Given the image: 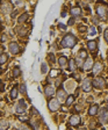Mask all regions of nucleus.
Instances as JSON below:
<instances>
[{
    "label": "nucleus",
    "mask_w": 108,
    "mask_h": 130,
    "mask_svg": "<svg viewBox=\"0 0 108 130\" xmlns=\"http://www.w3.org/2000/svg\"><path fill=\"white\" fill-rule=\"evenodd\" d=\"M76 44H77V37L73 36L72 34H68L63 37L61 45L62 48H73Z\"/></svg>",
    "instance_id": "f257e3e1"
},
{
    "label": "nucleus",
    "mask_w": 108,
    "mask_h": 130,
    "mask_svg": "<svg viewBox=\"0 0 108 130\" xmlns=\"http://www.w3.org/2000/svg\"><path fill=\"white\" fill-rule=\"evenodd\" d=\"M107 12H108L107 3H105V2L99 3L98 7H97V15H98L101 20H105L106 19V16H107Z\"/></svg>",
    "instance_id": "f03ea898"
},
{
    "label": "nucleus",
    "mask_w": 108,
    "mask_h": 130,
    "mask_svg": "<svg viewBox=\"0 0 108 130\" xmlns=\"http://www.w3.org/2000/svg\"><path fill=\"white\" fill-rule=\"evenodd\" d=\"M92 85H93V87H95L97 90H104L106 87V81L102 77H97L92 80Z\"/></svg>",
    "instance_id": "7ed1b4c3"
},
{
    "label": "nucleus",
    "mask_w": 108,
    "mask_h": 130,
    "mask_svg": "<svg viewBox=\"0 0 108 130\" xmlns=\"http://www.w3.org/2000/svg\"><path fill=\"white\" fill-rule=\"evenodd\" d=\"M48 108H49L51 112H57V110L61 108V102H59L57 99H50L49 102H48Z\"/></svg>",
    "instance_id": "20e7f679"
},
{
    "label": "nucleus",
    "mask_w": 108,
    "mask_h": 130,
    "mask_svg": "<svg viewBox=\"0 0 108 130\" xmlns=\"http://www.w3.org/2000/svg\"><path fill=\"white\" fill-rule=\"evenodd\" d=\"M26 108H27V105H26L24 100H20L15 106V112L17 114H24L26 113Z\"/></svg>",
    "instance_id": "39448f33"
},
{
    "label": "nucleus",
    "mask_w": 108,
    "mask_h": 130,
    "mask_svg": "<svg viewBox=\"0 0 108 130\" xmlns=\"http://www.w3.org/2000/svg\"><path fill=\"white\" fill-rule=\"evenodd\" d=\"M81 88L85 92H91L92 90V80L90 78H86V79L83 80V84H81Z\"/></svg>",
    "instance_id": "423d86ee"
},
{
    "label": "nucleus",
    "mask_w": 108,
    "mask_h": 130,
    "mask_svg": "<svg viewBox=\"0 0 108 130\" xmlns=\"http://www.w3.org/2000/svg\"><path fill=\"white\" fill-rule=\"evenodd\" d=\"M66 99H68V94H66V91L64 90V88H59V90L57 91V100L58 101H66Z\"/></svg>",
    "instance_id": "0eeeda50"
},
{
    "label": "nucleus",
    "mask_w": 108,
    "mask_h": 130,
    "mask_svg": "<svg viewBox=\"0 0 108 130\" xmlns=\"http://www.w3.org/2000/svg\"><path fill=\"white\" fill-rule=\"evenodd\" d=\"M99 120H100L101 123H107V122H108V109H107V108H102V109H101Z\"/></svg>",
    "instance_id": "6e6552de"
},
{
    "label": "nucleus",
    "mask_w": 108,
    "mask_h": 130,
    "mask_svg": "<svg viewBox=\"0 0 108 130\" xmlns=\"http://www.w3.org/2000/svg\"><path fill=\"white\" fill-rule=\"evenodd\" d=\"M84 66H83V70L84 71H90L93 69V65H94V63H93V59L92 58H87V59H85L84 64H83Z\"/></svg>",
    "instance_id": "1a4fd4ad"
},
{
    "label": "nucleus",
    "mask_w": 108,
    "mask_h": 130,
    "mask_svg": "<svg viewBox=\"0 0 108 130\" xmlns=\"http://www.w3.org/2000/svg\"><path fill=\"white\" fill-rule=\"evenodd\" d=\"M8 49H9V51L12 53H14V55L19 53V51H20V47H19V44H17L16 42H12V43H9Z\"/></svg>",
    "instance_id": "9d476101"
},
{
    "label": "nucleus",
    "mask_w": 108,
    "mask_h": 130,
    "mask_svg": "<svg viewBox=\"0 0 108 130\" xmlns=\"http://www.w3.org/2000/svg\"><path fill=\"white\" fill-rule=\"evenodd\" d=\"M79 123H80V116H79V115L74 114V115H72V116L70 117V124H71V126L77 127V126H79Z\"/></svg>",
    "instance_id": "9b49d317"
},
{
    "label": "nucleus",
    "mask_w": 108,
    "mask_h": 130,
    "mask_svg": "<svg viewBox=\"0 0 108 130\" xmlns=\"http://www.w3.org/2000/svg\"><path fill=\"white\" fill-rule=\"evenodd\" d=\"M102 69H104V66H102V63H100V62L95 63L94 65H93V69H92V71H93V74H94V76L99 74L102 71Z\"/></svg>",
    "instance_id": "f8f14e48"
},
{
    "label": "nucleus",
    "mask_w": 108,
    "mask_h": 130,
    "mask_svg": "<svg viewBox=\"0 0 108 130\" xmlns=\"http://www.w3.org/2000/svg\"><path fill=\"white\" fill-rule=\"evenodd\" d=\"M87 48L91 52H95L97 51V48H98V41H88Z\"/></svg>",
    "instance_id": "ddd939ff"
},
{
    "label": "nucleus",
    "mask_w": 108,
    "mask_h": 130,
    "mask_svg": "<svg viewBox=\"0 0 108 130\" xmlns=\"http://www.w3.org/2000/svg\"><path fill=\"white\" fill-rule=\"evenodd\" d=\"M55 87H52V86H47L45 88H44V94H45V97L47 98H50V97H52L55 94Z\"/></svg>",
    "instance_id": "4468645a"
},
{
    "label": "nucleus",
    "mask_w": 108,
    "mask_h": 130,
    "mask_svg": "<svg viewBox=\"0 0 108 130\" xmlns=\"http://www.w3.org/2000/svg\"><path fill=\"white\" fill-rule=\"evenodd\" d=\"M58 63H59V65H61L62 67H64V66H66V65H69L68 57L64 56V55H62V56L59 57V59H58Z\"/></svg>",
    "instance_id": "2eb2a0df"
},
{
    "label": "nucleus",
    "mask_w": 108,
    "mask_h": 130,
    "mask_svg": "<svg viewBox=\"0 0 108 130\" xmlns=\"http://www.w3.org/2000/svg\"><path fill=\"white\" fill-rule=\"evenodd\" d=\"M99 112V106L98 105H93V106L90 107V110H88V114L91 115V116H94V115H97Z\"/></svg>",
    "instance_id": "dca6fc26"
},
{
    "label": "nucleus",
    "mask_w": 108,
    "mask_h": 130,
    "mask_svg": "<svg viewBox=\"0 0 108 130\" xmlns=\"http://www.w3.org/2000/svg\"><path fill=\"white\" fill-rule=\"evenodd\" d=\"M1 9H2V12L3 13H10L12 12V3H9V2H5L2 5V7H1Z\"/></svg>",
    "instance_id": "f3484780"
},
{
    "label": "nucleus",
    "mask_w": 108,
    "mask_h": 130,
    "mask_svg": "<svg viewBox=\"0 0 108 130\" xmlns=\"http://www.w3.org/2000/svg\"><path fill=\"white\" fill-rule=\"evenodd\" d=\"M77 62L74 59H70L69 60V70L70 71H76V69H77Z\"/></svg>",
    "instance_id": "a211bd4d"
},
{
    "label": "nucleus",
    "mask_w": 108,
    "mask_h": 130,
    "mask_svg": "<svg viewBox=\"0 0 108 130\" xmlns=\"http://www.w3.org/2000/svg\"><path fill=\"white\" fill-rule=\"evenodd\" d=\"M9 128V123L6 120H0V130H7Z\"/></svg>",
    "instance_id": "6ab92c4d"
},
{
    "label": "nucleus",
    "mask_w": 108,
    "mask_h": 130,
    "mask_svg": "<svg viewBox=\"0 0 108 130\" xmlns=\"http://www.w3.org/2000/svg\"><path fill=\"white\" fill-rule=\"evenodd\" d=\"M28 17H29V15H28L27 13H23L22 15H20V16H19V19H17V22H19V23H24V22L28 20Z\"/></svg>",
    "instance_id": "aec40b11"
},
{
    "label": "nucleus",
    "mask_w": 108,
    "mask_h": 130,
    "mask_svg": "<svg viewBox=\"0 0 108 130\" xmlns=\"http://www.w3.org/2000/svg\"><path fill=\"white\" fill-rule=\"evenodd\" d=\"M71 14L73 15V16H80L81 15V9L79 8V7H74V8H72L71 9Z\"/></svg>",
    "instance_id": "412c9836"
},
{
    "label": "nucleus",
    "mask_w": 108,
    "mask_h": 130,
    "mask_svg": "<svg viewBox=\"0 0 108 130\" xmlns=\"http://www.w3.org/2000/svg\"><path fill=\"white\" fill-rule=\"evenodd\" d=\"M17 98V87H13V90L10 91V99L12 100H15Z\"/></svg>",
    "instance_id": "4be33fe9"
},
{
    "label": "nucleus",
    "mask_w": 108,
    "mask_h": 130,
    "mask_svg": "<svg viewBox=\"0 0 108 130\" xmlns=\"http://www.w3.org/2000/svg\"><path fill=\"white\" fill-rule=\"evenodd\" d=\"M79 58L80 59H87V51L84 50V49L79 50Z\"/></svg>",
    "instance_id": "5701e85b"
},
{
    "label": "nucleus",
    "mask_w": 108,
    "mask_h": 130,
    "mask_svg": "<svg viewBox=\"0 0 108 130\" xmlns=\"http://www.w3.org/2000/svg\"><path fill=\"white\" fill-rule=\"evenodd\" d=\"M59 74H61V71H59V70H55V69H52V70L50 71V74H49V76H50L51 78H56V77H57V76H59Z\"/></svg>",
    "instance_id": "b1692460"
},
{
    "label": "nucleus",
    "mask_w": 108,
    "mask_h": 130,
    "mask_svg": "<svg viewBox=\"0 0 108 130\" xmlns=\"http://www.w3.org/2000/svg\"><path fill=\"white\" fill-rule=\"evenodd\" d=\"M73 101H74V97H73V95H69L68 99H66V101H65V104H66V106H70V105L73 104Z\"/></svg>",
    "instance_id": "393cba45"
},
{
    "label": "nucleus",
    "mask_w": 108,
    "mask_h": 130,
    "mask_svg": "<svg viewBox=\"0 0 108 130\" xmlns=\"http://www.w3.org/2000/svg\"><path fill=\"white\" fill-rule=\"evenodd\" d=\"M7 59H8V56H7L6 53H2L1 56H0V64H3V63H6Z\"/></svg>",
    "instance_id": "a878e982"
},
{
    "label": "nucleus",
    "mask_w": 108,
    "mask_h": 130,
    "mask_svg": "<svg viewBox=\"0 0 108 130\" xmlns=\"http://www.w3.org/2000/svg\"><path fill=\"white\" fill-rule=\"evenodd\" d=\"M47 71H48V65L45 63H42L41 64V72L43 74H45L47 73Z\"/></svg>",
    "instance_id": "bb28decb"
},
{
    "label": "nucleus",
    "mask_w": 108,
    "mask_h": 130,
    "mask_svg": "<svg viewBox=\"0 0 108 130\" xmlns=\"http://www.w3.org/2000/svg\"><path fill=\"white\" fill-rule=\"evenodd\" d=\"M20 93H22V94L27 93V86H26V84H21L20 85Z\"/></svg>",
    "instance_id": "cd10ccee"
},
{
    "label": "nucleus",
    "mask_w": 108,
    "mask_h": 130,
    "mask_svg": "<svg viewBox=\"0 0 108 130\" xmlns=\"http://www.w3.org/2000/svg\"><path fill=\"white\" fill-rule=\"evenodd\" d=\"M21 74V70L19 69V67H14L13 69V76L14 77H19Z\"/></svg>",
    "instance_id": "c85d7f7f"
},
{
    "label": "nucleus",
    "mask_w": 108,
    "mask_h": 130,
    "mask_svg": "<svg viewBox=\"0 0 108 130\" xmlns=\"http://www.w3.org/2000/svg\"><path fill=\"white\" fill-rule=\"evenodd\" d=\"M48 58H49V60H50L51 63L55 62V58H54V55H52V53H49V55H48Z\"/></svg>",
    "instance_id": "c756f323"
},
{
    "label": "nucleus",
    "mask_w": 108,
    "mask_h": 130,
    "mask_svg": "<svg viewBox=\"0 0 108 130\" xmlns=\"http://www.w3.org/2000/svg\"><path fill=\"white\" fill-rule=\"evenodd\" d=\"M3 91H5V83L0 81V92H3Z\"/></svg>",
    "instance_id": "7c9ffc66"
},
{
    "label": "nucleus",
    "mask_w": 108,
    "mask_h": 130,
    "mask_svg": "<svg viewBox=\"0 0 108 130\" xmlns=\"http://www.w3.org/2000/svg\"><path fill=\"white\" fill-rule=\"evenodd\" d=\"M90 34H91V35H95V34H97V30H95L94 27L90 28Z\"/></svg>",
    "instance_id": "2f4dec72"
},
{
    "label": "nucleus",
    "mask_w": 108,
    "mask_h": 130,
    "mask_svg": "<svg viewBox=\"0 0 108 130\" xmlns=\"http://www.w3.org/2000/svg\"><path fill=\"white\" fill-rule=\"evenodd\" d=\"M104 36H105L106 42L108 43V28H107V29H105V34H104Z\"/></svg>",
    "instance_id": "473e14b6"
},
{
    "label": "nucleus",
    "mask_w": 108,
    "mask_h": 130,
    "mask_svg": "<svg viewBox=\"0 0 108 130\" xmlns=\"http://www.w3.org/2000/svg\"><path fill=\"white\" fill-rule=\"evenodd\" d=\"M58 27H59V29H62V30H66V26L63 24V23H59L58 24Z\"/></svg>",
    "instance_id": "72a5a7b5"
},
{
    "label": "nucleus",
    "mask_w": 108,
    "mask_h": 130,
    "mask_svg": "<svg viewBox=\"0 0 108 130\" xmlns=\"http://www.w3.org/2000/svg\"><path fill=\"white\" fill-rule=\"evenodd\" d=\"M68 24H69V26H72V24H74V19H73V17H72V19H70V20H69Z\"/></svg>",
    "instance_id": "f704fd0d"
},
{
    "label": "nucleus",
    "mask_w": 108,
    "mask_h": 130,
    "mask_svg": "<svg viewBox=\"0 0 108 130\" xmlns=\"http://www.w3.org/2000/svg\"><path fill=\"white\" fill-rule=\"evenodd\" d=\"M74 109H76V110H80V109H83V106H79V105H77V106L74 107Z\"/></svg>",
    "instance_id": "c9c22d12"
},
{
    "label": "nucleus",
    "mask_w": 108,
    "mask_h": 130,
    "mask_svg": "<svg viewBox=\"0 0 108 130\" xmlns=\"http://www.w3.org/2000/svg\"><path fill=\"white\" fill-rule=\"evenodd\" d=\"M92 19H93V22H94L95 24H98V23H99V21H98V19H97V17H92Z\"/></svg>",
    "instance_id": "e433bc0d"
},
{
    "label": "nucleus",
    "mask_w": 108,
    "mask_h": 130,
    "mask_svg": "<svg viewBox=\"0 0 108 130\" xmlns=\"http://www.w3.org/2000/svg\"><path fill=\"white\" fill-rule=\"evenodd\" d=\"M31 113H33V114H37V109H35L34 107H33V108H31Z\"/></svg>",
    "instance_id": "4c0bfd02"
},
{
    "label": "nucleus",
    "mask_w": 108,
    "mask_h": 130,
    "mask_svg": "<svg viewBox=\"0 0 108 130\" xmlns=\"http://www.w3.org/2000/svg\"><path fill=\"white\" fill-rule=\"evenodd\" d=\"M85 30H86V27H85V26H81V27H80V31H85Z\"/></svg>",
    "instance_id": "58836bf2"
},
{
    "label": "nucleus",
    "mask_w": 108,
    "mask_h": 130,
    "mask_svg": "<svg viewBox=\"0 0 108 130\" xmlns=\"http://www.w3.org/2000/svg\"><path fill=\"white\" fill-rule=\"evenodd\" d=\"M61 15H62V16H65V15H66V10H63Z\"/></svg>",
    "instance_id": "ea45409f"
},
{
    "label": "nucleus",
    "mask_w": 108,
    "mask_h": 130,
    "mask_svg": "<svg viewBox=\"0 0 108 130\" xmlns=\"http://www.w3.org/2000/svg\"><path fill=\"white\" fill-rule=\"evenodd\" d=\"M15 3H16V5H23V2H22V1H16Z\"/></svg>",
    "instance_id": "a19ab883"
},
{
    "label": "nucleus",
    "mask_w": 108,
    "mask_h": 130,
    "mask_svg": "<svg viewBox=\"0 0 108 130\" xmlns=\"http://www.w3.org/2000/svg\"><path fill=\"white\" fill-rule=\"evenodd\" d=\"M1 41H2V42H5V41H6V36H2V38H1Z\"/></svg>",
    "instance_id": "79ce46f5"
},
{
    "label": "nucleus",
    "mask_w": 108,
    "mask_h": 130,
    "mask_svg": "<svg viewBox=\"0 0 108 130\" xmlns=\"http://www.w3.org/2000/svg\"><path fill=\"white\" fill-rule=\"evenodd\" d=\"M2 55V48H0V56Z\"/></svg>",
    "instance_id": "37998d69"
},
{
    "label": "nucleus",
    "mask_w": 108,
    "mask_h": 130,
    "mask_svg": "<svg viewBox=\"0 0 108 130\" xmlns=\"http://www.w3.org/2000/svg\"><path fill=\"white\" fill-rule=\"evenodd\" d=\"M22 130H29L28 128H26V127H22Z\"/></svg>",
    "instance_id": "c03bdc74"
},
{
    "label": "nucleus",
    "mask_w": 108,
    "mask_h": 130,
    "mask_svg": "<svg viewBox=\"0 0 108 130\" xmlns=\"http://www.w3.org/2000/svg\"><path fill=\"white\" fill-rule=\"evenodd\" d=\"M0 74H1V69H0Z\"/></svg>",
    "instance_id": "a18cd8bd"
},
{
    "label": "nucleus",
    "mask_w": 108,
    "mask_h": 130,
    "mask_svg": "<svg viewBox=\"0 0 108 130\" xmlns=\"http://www.w3.org/2000/svg\"><path fill=\"white\" fill-rule=\"evenodd\" d=\"M107 62H108V58H107Z\"/></svg>",
    "instance_id": "49530a36"
},
{
    "label": "nucleus",
    "mask_w": 108,
    "mask_h": 130,
    "mask_svg": "<svg viewBox=\"0 0 108 130\" xmlns=\"http://www.w3.org/2000/svg\"><path fill=\"white\" fill-rule=\"evenodd\" d=\"M92 130H95V129H92Z\"/></svg>",
    "instance_id": "de8ad7c7"
}]
</instances>
